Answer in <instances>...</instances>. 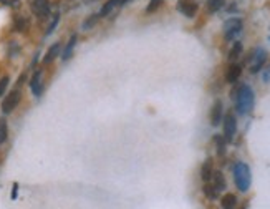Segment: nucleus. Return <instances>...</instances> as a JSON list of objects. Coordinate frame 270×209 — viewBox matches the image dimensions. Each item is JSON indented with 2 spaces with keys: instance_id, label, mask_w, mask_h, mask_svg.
<instances>
[{
  "instance_id": "35",
  "label": "nucleus",
  "mask_w": 270,
  "mask_h": 209,
  "mask_svg": "<svg viewBox=\"0 0 270 209\" xmlns=\"http://www.w3.org/2000/svg\"><path fill=\"white\" fill-rule=\"evenodd\" d=\"M242 209H247V207H246V206H244V207H242Z\"/></svg>"
},
{
  "instance_id": "29",
  "label": "nucleus",
  "mask_w": 270,
  "mask_h": 209,
  "mask_svg": "<svg viewBox=\"0 0 270 209\" xmlns=\"http://www.w3.org/2000/svg\"><path fill=\"white\" fill-rule=\"evenodd\" d=\"M18 52H20V47L17 45V42H10V50H9L10 56H15Z\"/></svg>"
},
{
  "instance_id": "25",
  "label": "nucleus",
  "mask_w": 270,
  "mask_h": 209,
  "mask_svg": "<svg viewBox=\"0 0 270 209\" xmlns=\"http://www.w3.org/2000/svg\"><path fill=\"white\" fill-rule=\"evenodd\" d=\"M99 18H102V17H99V14H93L90 18H86V20L83 22V30H90L93 25L99 20Z\"/></svg>"
},
{
  "instance_id": "14",
  "label": "nucleus",
  "mask_w": 270,
  "mask_h": 209,
  "mask_svg": "<svg viewBox=\"0 0 270 209\" xmlns=\"http://www.w3.org/2000/svg\"><path fill=\"white\" fill-rule=\"evenodd\" d=\"M211 183L214 185V188L217 189L219 193L224 191V189L227 188V185H225V178H224V174L221 173V171H214V173H212Z\"/></svg>"
},
{
  "instance_id": "27",
  "label": "nucleus",
  "mask_w": 270,
  "mask_h": 209,
  "mask_svg": "<svg viewBox=\"0 0 270 209\" xmlns=\"http://www.w3.org/2000/svg\"><path fill=\"white\" fill-rule=\"evenodd\" d=\"M162 4V0H151L149 2V5H148V9H146V12L148 14H153L154 10H158L159 9V5Z\"/></svg>"
},
{
  "instance_id": "18",
  "label": "nucleus",
  "mask_w": 270,
  "mask_h": 209,
  "mask_svg": "<svg viewBox=\"0 0 270 209\" xmlns=\"http://www.w3.org/2000/svg\"><path fill=\"white\" fill-rule=\"evenodd\" d=\"M116 7H119V0H108L102 7V10H99V17H108Z\"/></svg>"
},
{
  "instance_id": "24",
  "label": "nucleus",
  "mask_w": 270,
  "mask_h": 209,
  "mask_svg": "<svg viewBox=\"0 0 270 209\" xmlns=\"http://www.w3.org/2000/svg\"><path fill=\"white\" fill-rule=\"evenodd\" d=\"M58 22H60V14L56 12V14H53L52 15V20H50V23H48V28H47V32H45V35H50L52 32L55 30V27L58 25Z\"/></svg>"
},
{
  "instance_id": "28",
  "label": "nucleus",
  "mask_w": 270,
  "mask_h": 209,
  "mask_svg": "<svg viewBox=\"0 0 270 209\" xmlns=\"http://www.w3.org/2000/svg\"><path fill=\"white\" fill-rule=\"evenodd\" d=\"M9 81H10L9 77H2V78H0V97H2V95L5 93V90H7Z\"/></svg>"
},
{
  "instance_id": "33",
  "label": "nucleus",
  "mask_w": 270,
  "mask_h": 209,
  "mask_svg": "<svg viewBox=\"0 0 270 209\" xmlns=\"http://www.w3.org/2000/svg\"><path fill=\"white\" fill-rule=\"evenodd\" d=\"M131 2V0H119V5H124V4H128Z\"/></svg>"
},
{
  "instance_id": "22",
  "label": "nucleus",
  "mask_w": 270,
  "mask_h": 209,
  "mask_svg": "<svg viewBox=\"0 0 270 209\" xmlns=\"http://www.w3.org/2000/svg\"><path fill=\"white\" fill-rule=\"evenodd\" d=\"M224 4L225 0H207V9H209V12H217L224 7Z\"/></svg>"
},
{
  "instance_id": "21",
  "label": "nucleus",
  "mask_w": 270,
  "mask_h": 209,
  "mask_svg": "<svg viewBox=\"0 0 270 209\" xmlns=\"http://www.w3.org/2000/svg\"><path fill=\"white\" fill-rule=\"evenodd\" d=\"M214 143H216V146H217V155L222 156L225 153V143H227V141H225V138L221 136V135H217L214 138Z\"/></svg>"
},
{
  "instance_id": "5",
  "label": "nucleus",
  "mask_w": 270,
  "mask_h": 209,
  "mask_svg": "<svg viewBox=\"0 0 270 209\" xmlns=\"http://www.w3.org/2000/svg\"><path fill=\"white\" fill-rule=\"evenodd\" d=\"M20 100H22V92L12 90L2 101V111L5 113V115H9V113H12L17 108L18 103H20Z\"/></svg>"
},
{
  "instance_id": "8",
  "label": "nucleus",
  "mask_w": 270,
  "mask_h": 209,
  "mask_svg": "<svg viewBox=\"0 0 270 209\" xmlns=\"http://www.w3.org/2000/svg\"><path fill=\"white\" fill-rule=\"evenodd\" d=\"M178 10L183 15H186L187 18L196 17L197 14V4L194 0H179L178 2Z\"/></svg>"
},
{
  "instance_id": "15",
  "label": "nucleus",
  "mask_w": 270,
  "mask_h": 209,
  "mask_svg": "<svg viewBox=\"0 0 270 209\" xmlns=\"http://www.w3.org/2000/svg\"><path fill=\"white\" fill-rule=\"evenodd\" d=\"M214 173V164H212V160H206V163L203 164V168H200V178H203L204 183L211 181V176Z\"/></svg>"
},
{
  "instance_id": "20",
  "label": "nucleus",
  "mask_w": 270,
  "mask_h": 209,
  "mask_svg": "<svg viewBox=\"0 0 270 209\" xmlns=\"http://www.w3.org/2000/svg\"><path fill=\"white\" fill-rule=\"evenodd\" d=\"M242 50H244L242 43H241V42H234V45H232L230 52H229V60H230V62H235L239 56L242 55Z\"/></svg>"
},
{
  "instance_id": "4",
  "label": "nucleus",
  "mask_w": 270,
  "mask_h": 209,
  "mask_svg": "<svg viewBox=\"0 0 270 209\" xmlns=\"http://www.w3.org/2000/svg\"><path fill=\"white\" fill-rule=\"evenodd\" d=\"M267 62V52L263 48H255L249 56V70L250 73H259Z\"/></svg>"
},
{
  "instance_id": "6",
  "label": "nucleus",
  "mask_w": 270,
  "mask_h": 209,
  "mask_svg": "<svg viewBox=\"0 0 270 209\" xmlns=\"http://www.w3.org/2000/svg\"><path fill=\"white\" fill-rule=\"evenodd\" d=\"M30 10L40 20L50 17V0H30Z\"/></svg>"
},
{
  "instance_id": "13",
  "label": "nucleus",
  "mask_w": 270,
  "mask_h": 209,
  "mask_svg": "<svg viewBox=\"0 0 270 209\" xmlns=\"http://www.w3.org/2000/svg\"><path fill=\"white\" fill-rule=\"evenodd\" d=\"M60 52H61V43H60V42L53 43V45L48 48L47 55L43 56V63H45V65H48V63H52V62L56 58V56L60 55Z\"/></svg>"
},
{
  "instance_id": "16",
  "label": "nucleus",
  "mask_w": 270,
  "mask_h": 209,
  "mask_svg": "<svg viewBox=\"0 0 270 209\" xmlns=\"http://www.w3.org/2000/svg\"><path fill=\"white\" fill-rule=\"evenodd\" d=\"M77 40H78L77 35H72V37H70V40H68L66 47H65V50H63V53H61V60H63V62H66V60L72 58L73 48H75V45H77Z\"/></svg>"
},
{
  "instance_id": "31",
  "label": "nucleus",
  "mask_w": 270,
  "mask_h": 209,
  "mask_svg": "<svg viewBox=\"0 0 270 209\" xmlns=\"http://www.w3.org/2000/svg\"><path fill=\"white\" fill-rule=\"evenodd\" d=\"M263 81H265V83H268V81H270V65L263 70Z\"/></svg>"
},
{
  "instance_id": "30",
  "label": "nucleus",
  "mask_w": 270,
  "mask_h": 209,
  "mask_svg": "<svg viewBox=\"0 0 270 209\" xmlns=\"http://www.w3.org/2000/svg\"><path fill=\"white\" fill-rule=\"evenodd\" d=\"M83 2V0H66V10H70V9H75V7H78V5Z\"/></svg>"
},
{
  "instance_id": "1",
  "label": "nucleus",
  "mask_w": 270,
  "mask_h": 209,
  "mask_svg": "<svg viewBox=\"0 0 270 209\" xmlns=\"http://www.w3.org/2000/svg\"><path fill=\"white\" fill-rule=\"evenodd\" d=\"M232 98L235 100V111L239 115H249L254 110L255 105V95L254 90L249 85H241L232 93Z\"/></svg>"
},
{
  "instance_id": "10",
  "label": "nucleus",
  "mask_w": 270,
  "mask_h": 209,
  "mask_svg": "<svg viewBox=\"0 0 270 209\" xmlns=\"http://www.w3.org/2000/svg\"><path fill=\"white\" fill-rule=\"evenodd\" d=\"M222 115H224L222 101L221 100H216V103L212 105V110H211V125L212 126H219V125H221Z\"/></svg>"
},
{
  "instance_id": "11",
  "label": "nucleus",
  "mask_w": 270,
  "mask_h": 209,
  "mask_svg": "<svg viewBox=\"0 0 270 209\" xmlns=\"http://www.w3.org/2000/svg\"><path fill=\"white\" fill-rule=\"evenodd\" d=\"M241 75H242V67L239 65V63L232 62L230 67L227 68V72H225V81H227V83H235V81L241 78Z\"/></svg>"
},
{
  "instance_id": "26",
  "label": "nucleus",
  "mask_w": 270,
  "mask_h": 209,
  "mask_svg": "<svg viewBox=\"0 0 270 209\" xmlns=\"http://www.w3.org/2000/svg\"><path fill=\"white\" fill-rule=\"evenodd\" d=\"M0 4L10 9H18L20 7V0H0Z\"/></svg>"
},
{
  "instance_id": "3",
  "label": "nucleus",
  "mask_w": 270,
  "mask_h": 209,
  "mask_svg": "<svg viewBox=\"0 0 270 209\" xmlns=\"http://www.w3.org/2000/svg\"><path fill=\"white\" fill-rule=\"evenodd\" d=\"M242 27H244V23H242L241 18H237V17L225 20V23H224V37H225V40L234 42L237 37L241 35Z\"/></svg>"
},
{
  "instance_id": "17",
  "label": "nucleus",
  "mask_w": 270,
  "mask_h": 209,
  "mask_svg": "<svg viewBox=\"0 0 270 209\" xmlns=\"http://www.w3.org/2000/svg\"><path fill=\"white\" fill-rule=\"evenodd\" d=\"M221 206L222 209H235L237 207V198H235V194H225L222 196V199H221Z\"/></svg>"
},
{
  "instance_id": "19",
  "label": "nucleus",
  "mask_w": 270,
  "mask_h": 209,
  "mask_svg": "<svg viewBox=\"0 0 270 209\" xmlns=\"http://www.w3.org/2000/svg\"><path fill=\"white\" fill-rule=\"evenodd\" d=\"M203 191H204V194H206L207 199H217V198H219V191L214 188V185H212L211 181L206 183L204 188H203Z\"/></svg>"
},
{
  "instance_id": "23",
  "label": "nucleus",
  "mask_w": 270,
  "mask_h": 209,
  "mask_svg": "<svg viewBox=\"0 0 270 209\" xmlns=\"http://www.w3.org/2000/svg\"><path fill=\"white\" fill-rule=\"evenodd\" d=\"M7 136H9V126H7V122L2 118L0 120V144L5 143Z\"/></svg>"
},
{
  "instance_id": "9",
  "label": "nucleus",
  "mask_w": 270,
  "mask_h": 209,
  "mask_svg": "<svg viewBox=\"0 0 270 209\" xmlns=\"http://www.w3.org/2000/svg\"><path fill=\"white\" fill-rule=\"evenodd\" d=\"M30 88H32V93L35 97H42L43 92V72L42 70H37L33 73L32 80H30Z\"/></svg>"
},
{
  "instance_id": "34",
  "label": "nucleus",
  "mask_w": 270,
  "mask_h": 209,
  "mask_svg": "<svg viewBox=\"0 0 270 209\" xmlns=\"http://www.w3.org/2000/svg\"><path fill=\"white\" fill-rule=\"evenodd\" d=\"M86 2H96V0H86Z\"/></svg>"
},
{
  "instance_id": "12",
  "label": "nucleus",
  "mask_w": 270,
  "mask_h": 209,
  "mask_svg": "<svg viewBox=\"0 0 270 209\" xmlns=\"http://www.w3.org/2000/svg\"><path fill=\"white\" fill-rule=\"evenodd\" d=\"M30 27V18L25 14H18L14 18V30L17 32H27Z\"/></svg>"
},
{
  "instance_id": "32",
  "label": "nucleus",
  "mask_w": 270,
  "mask_h": 209,
  "mask_svg": "<svg viewBox=\"0 0 270 209\" xmlns=\"http://www.w3.org/2000/svg\"><path fill=\"white\" fill-rule=\"evenodd\" d=\"M17 194H18V185L15 183V185H14V189H12V199H17Z\"/></svg>"
},
{
  "instance_id": "2",
  "label": "nucleus",
  "mask_w": 270,
  "mask_h": 209,
  "mask_svg": "<svg viewBox=\"0 0 270 209\" xmlns=\"http://www.w3.org/2000/svg\"><path fill=\"white\" fill-rule=\"evenodd\" d=\"M234 181L235 186L239 188V191L247 193L250 188V183H252V174H250V168L246 163L237 161L234 166Z\"/></svg>"
},
{
  "instance_id": "7",
  "label": "nucleus",
  "mask_w": 270,
  "mask_h": 209,
  "mask_svg": "<svg viewBox=\"0 0 270 209\" xmlns=\"http://www.w3.org/2000/svg\"><path fill=\"white\" fill-rule=\"evenodd\" d=\"M235 133H237V120L232 113H227L224 118V138H225V141L227 143L234 141Z\"/></svg>"
}]
</instances>
